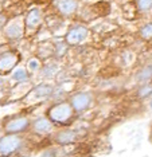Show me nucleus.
<instances>
[{"label": "nucleus", "mask_w": 152, "mask_h": 157, "mask_svg": "<svg viewBox=\"0 0 152 157\" xmlns=\"http://www.w3.org/2000/svg\"><path fill=\"white\" fill-rule=\"evenodd\" d=\"M74 110L71 108L70 103L67 102H61L57 103L50 108L49 110V118L51 122L55 124H69L71 121V117H73Z\"/></svg>", "instance_id": "f257e3e1"}, {"label": "nucleus", "mask_w": 152, "mask_h": 157, "mask_svg": "<svg viewBox=\"0 0 152 157\" xmlns=\"http://www.w3.org/2000/svg\"><path fill=\"white\" fill-rule=\"evenodd\" d=\"M22 146V140L16 134H7L0 138V157L14 155Z\"/></svg>", "instance_id": "f03ea898"}, {"label": "nucleus", "mask_w": 152, "mask_h": 157, "mask_svg": "<svg viewBox=\"0 0 152 157\" xmlns=\"http://www.w3.org/2000/svg\"><path fill=\"white\" fill-rule=\"evenodd\" d=\"M20 60V55L15 51H7L0 55V74L7 75Z\"/></svg>", "instance_id": "7ed1b4c3"}, {"label": "nucleus", "mask_w": 152, "mask_h": 157, "mask_svg": "<svg viewBox=\"0 0 152 157\" xmlns=\"http://www.w3.org/2000/svg\"><path fill=\"white\" fill-rule=\"evenodd\" d=\"M88 28L84 27V26H75L73 28L69 30V33L66 34V43L67 44H79L88 38Z\"/></svg>", "instance_id": "20e7f679"}, {"label": "nucleus", "mask_w": 152, "mask_h": 157, "mask_svg": "<svg viewBox=\"0 0 152 157\" xmlns=\"http://www.w3.org/2000/svg\"><path fill=\"white\" fill-rule=\"evenodd\" d=\"M30 121L24 117H19V118H14L10 120L6 124V132L8 134H16V133H22V132L27 130Z\"/></svg>", "instance_id": "39448f33"}, {"label": "nucleus", "mask_w": 152, "mask_h": 157, "mask_svg": "<svg viewBox=\"0 0 152 157\" xmlns=\"http://www.w3.org/2000/svg\"><path fill=\"white\" fill-rule=\"evenodd\" d=\"M90 102H92V95L89 93H78V94L73 95L70 105L74 112H81V110L89 108Z\"/></svg>", "instance_id": "423d86ee"}, {"label": "nucleus", "mask_w": 152, "mask_h": 157, "mask_svg": "<svg viewBox=\"0 0 152 157\" xmlns=\"http://www.w3.org/2000/svg\"><path fill=\"white\" fill-rule=\"evenodd\" d=\"M4 33H6V36L8 38V39H19L23 36V33H24V26H23V23H22V20L20 19H15V20H12L11 23L8 24H6V30H4Z\"/></svg>", "instance_id": "0eeeda50"}, {"label": "nucleus", "mask_w": 152, "mask_h": 157, "mask_svg": "<svg viewBox=\"0 0 152 157\" xmlns=\"http://www.w3.org/2000/svg\"><path fill=\"white\" fill-rule=\"evenodd\" d=\"M42 22V12L38 8H32L27 12L26 15V20H24V27L28 31H35L37 28L41 26Z\"/></svg>", "instance_id": "6e6552de"}, {"label": "nucleus", "mask_w": 152, "mask_h": 157, "mask_svg": "<svg viewBox=\"0 0 152 157\" xmlns=\"http://www.w3.org/2000/svg\"><path fill=\"white\" fill-rule=\"evenodd\" d=\"M78 8V2L77 0H59L58 3V10L62 15H73Z\"/></svg>", "instance_id": "1a4fd4ad"}, {"label": "nucleus", "mask_w": 152, "mask_h": 157, "mask_svg": "<svg viewBox=\"0 0 152 157\" xmlns=\"http://www.w3.org/2000/svg\"><path fill=\"white\" fill-rule=\"evenodd\" d=\"M32 129H34V132L37 134H47L53 129L51 121L46 120V118H38L32 124Z\"/></svg>", "instance_id": "9d476101"}, {"label": "nucleus", "mask_w": 152, "mask_h": 157, "mask_svg": "<svg viewBox=\"0 0 152 157\" xmlns=\"http://www.w3.org/2000/svg\"><path fill=\"white\" fill-rule=\"evenodd\" d=\"M75 138H77V134H75L73 130H61V132H58L55 136V141L61 145L71 144V142L75 141Z\"/></svg>", "instance_id": "9b49d317"}, {"label": "nucleus", "mask_w": 152, "mask_h": 157, "mask_svg": "<svg viewBox=\"0 0 152 157\" xmlns=\"http://www.w3.org/2000/svg\"><path fill=\"white\" fill-rule=\"evenodd\" d=\"M152 77V67H144L142 71H139L137 73V81L139 82H147L150 81Z\"/></svg>", "instance_id": "f8f14e48"}, {"label": "nucleus", "mask_w": 152, "mask_h": 157, "mask_svg": "<svg viewBox=\"0 0 152 157\" xmlns=\"http://www.w3.org/2000/svg\"><path fill=\"white\" fill-rule=\"evenodd\" d=\"M140 36L143 39H146V40H150L152 39V23H147L144 24V26L140 28Z\"/></svg>", "instance_id": "ddd939ff"}, {"label": "nucleus", "mask_w": 152, "mask_h": 157, "mask_svg": "<svg viewBox=\"0 0 152 157\" xmlns=\"http://www.w3.org/2000/svg\"><path fill=\"white\" fill-rule=\"evenodd\" d=\"M136 7H137L139 11L146 12V11H148V10L152 8V0H137Z\"/></svg>", "instance_id": "4468645a"}, {"label": "nucleus", "mask_w": 152, "mask_h": 157, "mask_svg": "<svg viewBox=\"0 0 152 157\" xmlns=\"http://www.w3.org/2000/svg\"><path fill=\"white\" fill-rule=\"evenodd\" d=\"M27 78H28L27 73H26V70H23V69H19L14 73V79H16V81H26Z\"/></svg>", "instance_id": "2eb2a0df"}, {"label": "nucleus", "mask_w": 152, "mask_h": 157, "mask_svg": "<svg viewBox=\"0 0 152 157\" xmlns=\"http://www.w3.org/2000/svg\"><path fill=\"white\" fill-rule=\"evenodd\" d=\"M151 94H152V86L151 85H146V86H143L139 90V97H142V98H146Z\"/></svg>", "instance_id": "dca6fc26"}, {"label": "nucleus", "mask_w": 152, "mask_h": 157, "mask_svg": "<svg viewBox=\"0 0 152 157\" xmlns=\"http://www.w3.org/2000/svg\"><path fill=\"white\" fill-rule=\"evenodd\" d=\"M55 48H57V50H55V54H58L59 56L63 55V52L66 51V46H65L63 43H58V44L55 46Z\"/></svg>", "instance_id": "f3484780"}, {"label": "nucleus", "mask_w": 152, "mask_h": 157, "mask_svg": "<svg viewBox=\"0 0 152 157\" xmlns=\"http://www.w3.org/2000/svg\"><path fill=\"white\" fill-rule=\"evenodd\" d=\"M7 22H8V17H7V15H6V13H3V12H0V30H3V28L6 27Z\"/></svg>", "instance_id": "a211bd4d"}, {"label": "nucleus", "mask_w": 152, "mask_h": 157, "mask_svg": "<svg viewBox=\"0 0 152 157\" xmlns=\"http://www.w3.org/2000/svg\"><path fill=\"white\" fill-rule=\"evenodd\" d=\"M28 67H30L31 70H37L38 67H39V65H38V60H37V59H32V60H30V63H28Z\"/></svg>", "instance_id": "6ab92c4d"}, {"label": "nucleus", "mask_w": 152, "mask_h": 157, "mask_svg": "<svg viewBox=\"0 0 152 157\" xmlns=\"http://www.w3.org/2000/svg\"><path fill=\"white\" fill-rule=\"evenodd\" d=\"M151 108H152V99H151Z\"/></svg>", "instance_id": "aec40b11"}]
</instances>
